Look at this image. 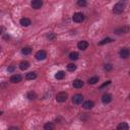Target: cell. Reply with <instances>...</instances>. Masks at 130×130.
I'll list each match as a JSON object with an SVG mask.
<instances>
[{
    "instance_id": "6da1fadb",
    "label": "cell",
    "mask_w": 130,
    "mask_h": 130,
    "mask_svg": "<svg viewBox=\"0 0 130 130\" xmlns=\"http://www.w3.org/2000/svg\"><path fill=\"white\" fill-rule=\"evenodd\" d=\"M125 8V2L124 1H119L118 3H116L113 7V13L115 14H120L124 11Z\"/></svg>"
},
{
    "instance_id": "7a4b0ae2",
    "label": "cell",
    "mask_w": 130,
    "mask_h": 130,
    "mask_svg": "<svg viewBox=\"0 0 130 130\" xmlns=\"http://www.w3.org/2000/svg\"><path fill=\"white\" fill-rule=\"evenodd\" d=\"M67 98H68V94L65 91H60L56 94V101L58 103H64L67 100Z\"/></svg>"
},
{
    "instance_id": "3957f363",
    "label": "cell",
    "mask_w": 130,
    "mask_h": 130,
    "mask_svg": "<svg viewBox=\"0 0 130 130\" xmlns=\"http://www.w3.org/2000/svg\"><path fill=\"white\" fill-rule=\"evenodd\" d=\"M72 19H73V21H75V22H77V23L82 22V21L84 20V14L81 13V12H76V13L73 14Z\"/></svg>"
},
{
    "instance_id": "277c9868",
    "label": "cell",
    "mask_w": 130,
    "mask_h": 130,
    "mask_svg": "<svg viewBox=\"0 0 130 130\" xmlns=\"http://www.w3.org/2000/svg\"><path fill=\"white\" fill-rule=\"evenodd\" d=\"M83 101V95L80 94V93H76L72 96V103L74 105H80Z\"/></svg>"
},
{
    "instance_id": "5b68a950",
    "label": "cell",
    "mask_w": 130,
    "mask_h": 130,
    "mask_svg": "<svg viewBox=\"0 0 130 130\" xmlns=\"http://www.w3.org/2000/svg\"><path fill=\"white\" fill-rule=\"evenodd\" d=\"M36 59L37 60H44V59H46V57H47V53H46V51H44V50H41V51H38L37 53H36Z\"/></svg>"
},
{
    "instance_id": "8992f818",
    "label": "cell",
    "mask_w": 130,
    "mask_h": 130,
    "mask_svg": "<svg viewBox=\"0 0 130 130\" xmlns=\"http://www.w3.org/2000/svg\"><path fill=\"white\" fill-rule=\"evenodd\" d=\"M129 30H130V27L127 26V25H125V26H123V27L117 28V29L115 30V34H117V35H119V34H127V32H129Z\"/></svg>"
},
{
    "instance_id": "52a82bcc",
    "label": "cell",
    "mask_w": 130,
    "mask_h": 130,
    "mask_svg": "<svg viewBox=\"0 0 130 130\" xmlns=\"http://www.w3.org/2000/svg\"><path fill=\"white\" fill-rule=\"evenodd\" d=\"M119 54H120V57H121V58L126 59V58H128V57H129L130 52H129V50H128L127 48H123V49H121V50H120Z\"/></svg>"
},
{
    "instance_id": "ba28073f",
    "label": "cell",
    "mask_w": 130,
    "mask_h": 130,
    "mask_svg": "<svg viewBox=\"0 0 130 130\" xmlns=\"http://www.w3.org/2000/svg\"><path fill=\"white\" fill-rule=\"evenodd\" d=\"M102 102H103L104 104H109V103H111V102H112V94H110V93H105V94H103V96H102Z\"/></svg>"
},
{
    "instance_id": "9c48e42d",
    "label": "cell",
    "mask_w": 130,
    "mask_h": 130,
    "mask_svg": "<svg viewBox=\"0 0 130 130\" xmlns=\"http://www.w3.org/2000/svg\"><path fill=\"white\" fill-rule=\"evenodd\" d=\"M21 79H22V77H21V75H19V74H14V75H12V76L10 77V81H11L12 83H18V82L21 81Z\"/></svg>"
},
{
    "instance_id": "30bf717a",
    "label": "cell",
    "mask_w": 130,
    "mask_h": 130,
    "mask_svg": "<svg viewBox=\"0 0 130 130\" xmlns=\"http://www.w3.org/2000/svg\"><path fill=\"white\" fill-rule=\"evenodd\" d=\"M93 106H94V103L92 101H85L82 104V108L85 109V110H89V109L93 108Z\"/></svg>"
},
{
    "instance_id": "8fae6325",
    "label": "cell",
    "mask_w": 130,
    "mask_h": 130,
    "mask_svg": "<svg viewBox=\"0 0 130 130\" xmlns=\"http://www.w3.org/2000/svg\"><path fill=\"white\" fill-rule=\"evenodd\" d=\"M42 5H43V2L41 0H34V1H31V7L34 9H39V8L42 7Z\"/></svg>"
},
{
    "instance_id": "7c38bea8",
    "label": "cell",
    "mask_w": 130,
    "mask_h": 130,
    "mask_svg": "<svg viewBox=\"0 0 130 130\" xmlns=\"http://www.w3.org/2000/svg\"><path fill=\"white\" fill-rule=\"evenodd\" d=\"M77 47H78L79 50H85L88 47V43L86 41H80V42H78Z\"/></svg>"
},
{
    "instance_id": "4fadbf2b",
    "label": "cell",
    "mask_w": 130,
    "mask_h": 130,
    "mask_svg": "<svg viewBox=\"0 0 130 130\" xmlns=\"http://www.w3.org/2000/svg\"><path fill=\"white\" fill-rule=\"evenodd\" d=\"M72 84H73V87H75V88H81L84 83L81 79H75V80H73Z\"/></svg>"
},
{
    "instance_id": "5bb4252c",
    "label": "cell",
    "mask_w": 130,
    "mask_h": 130,
    "mask_svg": "<svg viewBox=\"0 0 130 130\" xmlns=\"http://www.w3.org/2000/svg\"><path fill=\"white\" fill-rule=\"evenodd\" d=\"M19 22H20V24H21L22 26H28V25H30V24H31L30 19H29V18H26V17L21 18Z\"/></svg>"
},
{
    "instance_id": "9a60e30c",
    "label": "cell",
    "mask_w": 130,
    "mask_h": 130,
    "mask_svg": "<svg viewBox=\"0 0 130 130\" xmlns=\"http://www.w3.org/2000/svg\"><path fill=\"white\" fill-rule=\"evenodd\" d=\"M129 129V125L126 122H122L117 126V130H128Z\"/></svg>"
},
{
    "instance_id": "2e32d148",
    "label": "cell",
    "mask_w": 130,
    "mask_h": 130,
    "mask_svg": "<svg viewBox=\"0 0 130 130\" xmlns=\"http://www.w3.org/2000/svg\"><path fill=\"white\" fill-rule=\"evenodd\" d=\"M44 130H55V124L52 122H48L44 125Z\"/></svg>"
},
{
    "instance_id": "e0dca14e",
    "label": "cell",
    "mask_w": 130,
    "mask_h": 130,
    "mask_svg": "<svg viewBox=\"0 0 130 130\" xmlns=\"http://www.w3.org/2000/svg\"><path fill=\"white\" fill-rule=\"evenodd\" d=\"M28 67H29V62H27V61H21L19 63V68L21 70H26Z\"/></svg>"
},
{
    "instance_id": "ac0fdd59",
    "label": "cell",
    "mask_w": 130,
    "mask_h": 130,
    "mask_svg": "<svg viewBox=\"0 0 130 130\" xmlns=\"http://www.w3.org/2000/svg\"><path fill=\"white\" fill-rule=\"evenodd\" d=\"M25 78L27 80H32V79H36L37 78V73L36 72H28L25 76Z\"/></svg>"
},
{
    "instance_id": "d6986e66",
    "label": "cell",
    "mask_w": 130,
    "mask_h": 130,
    "mask_svg": "<svg viewBox=\"0 0 130 130\" xmlns=\"http://www.w3.org/2000/svg\"><path fill=\"white\" fill-rule=\"evenodd\" d=\"M26 98L28 100H36L37 99V93L35 91H28L26 93Z\"/></svg>"
},
{
    "instance_id": "ffe728a7",
    "label": "cell",
    "mask_w": 130,
    "mask_h": 130,
    "mask_svg": "<svg viewBox=\"0 0 130 130\" xmlns=\"http://www.w3.org/2000/svg\"><path fill=\"white\" fill-rule=\"evenodd\" d=\"M21 53H22L23 55H28V54L31 53V48H30V47H23V48L21 49Z\"/></svg>"
},
{
    "instance_id": "44dd1931",
    "label": "cell",
    "mask_w": 130,
    "mask_h": 130,
    "mask_svg": "<svg viewBox=\"0 0 130 130\" xmlns=\"http://www.w3.org/2000/svg\"><path fill=\"white\" fill-rule=\"evenodd\" d=\"M65 77V72L64 71H58L55 74V78L56 79H63Z\"/></svg>"
},
{
    "instance_id": "7402d4cb",
    "label": "cell",
    "mask_w": 130,
    "mask_h": 130,
    "mask_svg": "<svg viewBox=\"0 0 130 130\" xmlns=\"http://www.w3.org/2000/svg\"><path fill=\"white\" fill-rule=\"evenodd\" d=\"M78 57H79V54L77 53V52H71L70 54H69V58L71 59V60H77L78 59Z\"/></svg>"
},
{
    "instance_id": "603a6c76",
    "label": "cell",
    "mask_w": 130,
    "mask_h": 130,
    "mask_svg": "<svg viewBox=\"0 0 130 130\" xmlns=\"http://www.w3.org/2000/svg\"><path fill=\"white\" fill-rule=\"evenodd\" d=\"M67 70L70 71V72L75 71V70H76V65H75L74 63H69V64L67 65Z\"/></svg>"
},
{
    "instance_id": "cb8c5ba5",
    "label": "cell",
    "mask_w": 130,
    "mask_h": 130,
    "mask_svg": "<svg viewBox=\"0 0 130 130\" xmlns=\"http://www.w3.org/2000/svg\"><path fill=\"white\" fill-rule=\"evenodd\" d=\"M98 81H99V77H98V76H93V77H90L87 82H88L89 84H95Z\"/></svg>"
},
{
    "instance_id": "d4e9b609",
    "label": "cell",
    "mask_w": 130,
    "mask_h": 130,
    "mask_svg": "<svg viewBox=\"0 0 130 130\" xmlns=\"http://www.w3.org/2000/svg\"><path fill=\"white\" fill-rule=\"evenodd\" d=\"M112 41H113V40H112L111 38H106V39L102 40V41H101L99 44H100V45H104V44H108V43H111Z\"/></svg>"
},
{
    "instance_id": "484cf974",
    "label": "cell",
    "mask_w": 130,
    "mask_h": 130,
    "mask_svg": "<svg viewBox=\"0 0 130 130\" xmlns=\"http://www.w3.org/2000/svg\"><path fill=\"white\" fill-rule=\"evenodd\" d=\"M77 5H78V6H81V7L86 6V1H85V0H78V1H77Z\"/></svg>"
},
{
    "instance_id": "4316f807",
    "label": "cell",
    "mask_w": 130,
    "mask_h": 130,
    "mask_svg": "<svg viewBox=\"0 0 130 130\" xmlns=\"http://www.w3.org/2000/svg\"><path fill=\"white\" fill-rule=\"evenodd\" d=\"M104 68H105V70H106V71H110V70H112V68H113V66H112L111 64H106Z\"/></svg>"
},
{
    "instance_id": "83f0119b",
    "label": "cell",
    "mask_w": 130,
    "mask_h": 130,
    "mask_svg": "<svg viewBox=\"0 0 130 130\" xmlns=\"http://www.w3.org/2000/svg\"><path fill=\"white\" fill-rule=\"evenodd\" d=\"M111 83V80H109V81H107V82H105V83H103L102 85H101V87L100 88H103V87H105V86H107V85H109Z\"/></svg>"
},
{
    "instance_id": "f1b7e54d",
    "label": "cell",
    "mask_w": 130,
    "mask_h": 130,
    "mask_svg": "<svg viewBox=\"0 0 130 130\" xmlns=\"http://www.w3.org/2000/svg\"><path fill=\"white\" fill-rule=\"evenodd\" d=\"M14 69H15V67H14V66H9V67L7 68V70H8L9 72H13V71H14Z\"/></svg>"
},
{
    "instance_id": "f546056e",
    "label": "cell",
    "mask_w": 130,
    "mask_h": 130,
    "mask_svg": "<svg viewBox=\"0 0 130 130\" xmlns=\"http://www.w3.org/2000/svg\"><path fill=\"white\" fill-rule=\"evenodd\" d=\"M8 130H19V129H18L17 127H14V126H12V127H10Z\"/></svg>"
},
{
    "instance_id": "4dcf8cb0",
    "label": "cell",
    "mask_w": 130,
    "mask_h": 130,
    "mask_svg": "<svg viewBox=\"0 0 130 130\" xmlns=\"http://www.w3.org/2000/svg\"><path fill=\"white\" fill-rule=\"evenodd\" d=\"M129 99H130V93H129Z\"/></svg>"
},
{
    "instance_id": "1f68e13d",
    "label": "cell",
    "mask_w": 130,
    "mask_h": 130,
    "mask_svg": "<svg viewBox=\"0 0 130 130\" xmlns=\"http://www.w3.org/2000/svg\"><path fill=\"white\" fill-rule=\"evenodd\" d=\"M129 74H130V70H129Z\"/></svg>"
}]
</instances>
